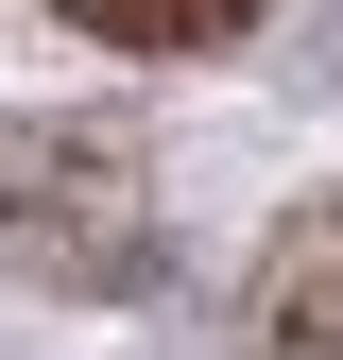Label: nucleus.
<instances>
[{"label":"nucleus","mask_w":343,"mask_h":360,"mask_svg":"<svg viewBox=\"0 0 343 360\" xmlns=\"http://www.w3.org/2000/svg\"><path fill=\"white\" fill-rule=\"evenodd\" d=\"M240 360H343V189H326V206H292V240L257 257Z\"/></svg>","instance_id":"obj_2"},{"label":"nucleus","mask_w":343,"mask_h":360,"mask_svg":"<svg viewBox=\"0 0 343 360\" xmlns=\"http://www.w3.org/2000/svg\"><path fill=\"white\" fill-rule=\"evenodd\" d=\"M103 52H224V34H257L275 0H69Z\"/></svg>","instance_id":"obj_3"},{"label":"nucleus","mask_w":343,"mask_h":360,"mask_svg":"<svg viewBox=\"0 0 343 360\" xmlns=\"http://www.w3.org/2000/svg\"><path fill=\"white\" fill-rule=\"evenodd\" d=\"M0 257H18L34 292H138L155 257V189L120 138H86V120H52V138L0 155Z\"/></svg>","instance_id":"obj_1"}]
</instances>
